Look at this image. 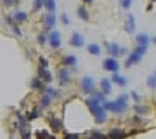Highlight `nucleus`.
Masks as SVG:
<instances>
[{"instance_id":"44","label":"nucleus","mask_w":156,"mask_h":139,"mask_svg":"<svg viewBox=\"0 0 156 139\" xmlns=\"http://www.w3.org/2000/svg\"><path fill=\"white\" fill-rule=\"evenodd\" d=\"M11 139H14V137H11Z\"/></svg>"},{"instance_id":"16","label":"nucleus","mask_w":156,"mask_h":139,"mask_svg":"<svg viewBox=\"0 0 156 139\" xmlns=\"http://www.w3.org/2000/svg\"><path fill=\"white\" fill-rule=\"evenodd\" d=\"M5 20H6V23H8V27L11 28V31L14 33V34H17V36H22V31H20V28L17 27V23L12 20L9 16H5Z\"/></svg>"},{"instance_id":"45","label":"nucleus","mask_w":156,"mask_h":139,"mask_svg":"<svg viewBox=\"0 0 156 139\" xmlns=\"http://www.w3.org/2000/svg\"><path fill=\"white\" fill-rule=\"evenodd\" d=\"M154 75H156V72H154Z\"/></svg>"},{"instance_id":"5","label":"nucleus","mask_w":156,"mask_h":139,"mask_svg":"<svg viewBox=\"0 0 156 139\" xmlns=\"http://www.w3.org/2000/svg\"><path fill=\"white\" fill-rule=\"evenodd\" d=\"M42 25H44V30L45 31H51L56 25V16L55 12H45L42 16Z\"/></svg>"},{"instance_id":"9","label":"nucleus","mask_w":156,"mask_h":139,"mask_svg":"<svg viewBox=\"0 0 156 139\" xmlns=\"http://www.w3.org/2000/svg\"><path fill=\"white\" fill-rule=\"evenodd\" d=\"M70 45L72 47H76V48H80L84 45V37L81 33H78V31H73L72 33V37H70Z\"/></svg>"},{"instance_id":"8","label":"nucleus","mask_w":156,"mask_h":139,"mask_svg":"<svg viewBox=\"0 0 156 139\" xmlns=\"http://www.w3.org/2000/svg\"><path fill=\"white\" fill-rule=\"evenodd\" d=\"M80 87L84 94H92L95 91V83L90 77H83L81 81H80Z\"/></svg>"},{"instance_id":"19","label":"nucleus","mask_w":156,"mask_h":139,"mask_svg":"<svg viewBox=\"0 0 156 139\" xmlns=\"http://www.w3.org/2000/svg\"><path fill=\"white\" fill-rule=\"evenodd\" d=\"M76 62H78V59L75 55H66L62 58V64L66 67H73V66H76Z\"/></svg>"},{"instance_id":"13","label":"nucleus","mask_w":156,"mask_h":139,"mask_svg":"<svg viewBox=\"0 0 156 139\" xmlns=\"http://www.w3.org/2000/svg\"><path fill=\"white\" fill-rule=\"evenodd\" d=\"M11 19L14 20L16 23H22V22H25L28 19V14L25 11H14V12H12V16H11Z\"/></svg>"},{"instance_id":"25","label":"nucleus","mask_w":156,"mask_h":139,"mask_svg":"<svg viewBox=\"0 0 156 139\" xmlns=\"http://www.w3.org/2000/svg\"><path fill=\"white\" fill-rule=\"evenodd\" d=\"M87 52L90 53V55H100L101 53V48H100V45L98 44H89L87 45Z\"/></svg>"},{"instance_id":"14","label":"nucleus","mask_w":156,"mask_h":139,"mask_svg":"<svg viewBox=\"0 0 156 139\" xmlns=\"http://www.w3.org/2000/svg\"><path fill=\"white\" fill-rule=\"evenodd\" d=\"M125 30H126L128 33H133V31L136 30V20H134V16H133V14H128V16H126Z\"/></svg>"},{"instance_id":"15","label":"nucleus","mask_w":156,"mask_h":139,"mask_svg":"<svg viewBox=\"0 0 156 139\" xmlns=\"http://www.w3.org/2000/svg\"><path fill=\"white\" fill-rule=\"evenodd\" d=\"M126 137V133L120 128H112L108 134V139H125Z\"/></svg>"},{"instance_id":"38","label":"nucleus","mask_w":156,"mask_h":139,"mask_svg":"<svg viewBox=\"0 0 156 139\" xmlns=\"http://www.w3.org/2000/svg\"><path fill=\"white\" fill-rule=\"evenodd\" d=\"M2 2H3V5H6V6H12V5H17L19 0H2Z\"/></svg>"},{"instance_id":"26","label":"nucleus","mask_w":156,"mask_h":139,"mask_svg":"<svg viewBox=\"0 0 156 139\" xmlns=\"http://www.w3.org/2000/svg\"><path fill=\"white\" fill-rule=\"evenodd\" d=\"M19 131H20L22 139H30V137H31V133H30V130L27 128V125H20V127H19Z\"/></svg>"},{"instance_id":"40","label":"nucleus","mask_w":156,"mask_h":139,"mask_svg":"<svg viewBox=\"0 0 156 139\" xmlns=\"http://www.w3.org/2000/svg\"><path fill=\"white\" fill-rule=\"evenodd\" d=\"M94 0H83V3H86V5H89V3H92Z\"/></svg>"},{"instance_id":"2","label":"nucleus","mask_w":156,"mask_h":139,"mask_svg":"<svg viewBox=\"0 0 156 139\" xmlns=\"http://www.w3.org/2000/svg\"><path fill=\"white\" fill-rule=\"evenodd\" d=\"M128 98L129 97L126 94H122V95L117 97V100H114V102H105V103H103V108H105L106 111L120 114V112H123L128 108Z\"/></svg>"},{"instance_id":"27","label":"nucleus","mask_w":156,"mask_h":139,"mask_svg":"<svg viewBox=\"0 0 156 139\" xmlns=\"http://www.w3.org/2000/svg\"><path fill=\"white\" fill-rule=\"evenodd\" d=\"M44 94L50 95L51 98H55V97H58V91L55 89V87H51V86H45V89H44Z\"/></svg>"},{"instance_id":"3","label":"nucleus","mask_w":156,"mask_h":139,"mask_svg":"<svg viewBox=\"0 0 156 139\" xmlns=\"http://www.w3.org/2000/svg\"><path fill=\"white\" fill-rule=\"evenodd\" d=\"M145 52H147V47H139L137 45L133 52L128 55V58L125 61V67H131V66L137 64V62H140V59H142V56L145 55Z\"/></svg>"},{"instance_id":"30","label":"nucleus","mask_w":156,"mask_h":139,"mask_svg":"<svg viewBox=\"0 0 156 139\" xmlns=\"http://www.w3.org/2000/svg\"><path fill=\"white\" fill-rule=\"evenodd\" d=\"M90 137H92V139H108V136H105L100 131H92V133H90Z\"/></svg>"},{"instance_id":"36","label":"nucleus","mask_w":156,"mask_h":139,"mask_svg":"<svg viewBox=\"0 0 156 139\" xmlns=\"http://www.w3.org/2000/svg\"><path fill=\"white\" fill-rule=\"evenodd\" d=\"M37 116H39V109H34V111H31V114H27V120H33Z\"/></svg>"},{"instance_id":"41","label":"nucleus","mask_w":156,"mask_h":139,"mask_svg":"<svg viewBox=\"0 0 156 139\" xmlns=\"http://www.w3.org/2000/svg\"><path fill=\"white\" fill-rule=\"evenodd\" d=\"M151 41H153V42L156 44V36H154V37H151Z\"/></svg>"},{"instance_id":"31","label":"nucleus","mask_w":156,"mask_h":139,"mask_svg":"<svg viewBox=\"0 0 156 139\" xmlns=\"http://www.w3.org/2000/svg\"><path fill=\"white\" fill-rule=\"evenodd\" d=\"M148 86L150 87H153V89H156V75L153 73V75H150V77H148Z\"/></svg>"},{"instance_id":"11","label":"nucleus","mask_w":156,"mask_h":139,"mask_svg":"<svg viewBox=\"0 0 156 139\" xmlns=\"http://www.w3.org/2000/svg\"><path fill=\"white\" fill-rule=\"evenodd\" d=\"M37 77L42 80V83H51L53 81V75L50 73V70L48 69H44V67H39L37 69Z\"/></svg>"},{"instance_id":"24","label":"nucleus","mask_w":156,"mask_h":139,"mask_svg":"<svg viewBox=\"0 0 156 139\" xmlns=\"http://www.w3.org/2000/svg\"><path fill=\"white\" fill-rule=\"evenodd\" d=\"M50 103H51V97L47 95V94H44V95L41 97V100H39V108L44 109V108L50 106Z\"/></svg>"},{"instance_id":"32","label":"nucleus","mask_w":156,"mask_h":139,"mask_svg":"<svg viewBox=\"0 0 156 139\" xmlns=\"http://www.w3.org/2000/svg\"><path fill=\"white\" fill-rule=\"evenodd\" d=\"M131 5H133V0H120V6L123 9H129Z\"/></svg>"},{"instance_id":"34","label":"nucleus","mask_w":156,"mask_h":139,"mask_svg":"<svg viewBox=\"0 0 156 139\" xmlns=\"http://www.w3.org/2000/svg\"><path fill=\"white\" fill-rule=\"evenodd\" d=\"M59 19H61V23H62V25H69V23H70V19H69V16L66 14V12H62Z\"/></svg>"},{"instance_id":"1","label":"nucleus","mask_w":156,"mask_h":139,"mask_svg":"<svg viewBox=\"0 0 156 139\" xmlns=\"http://www.w3.org/2000/svg\"><path fill=\"white\" fill-rule=\"evenodd\" d=\"M86 105H87V108L90 109V114L94 116V119H95L97 123H103V122L106 120V109L103 108V103L100 102L98 98L89 97V98L86 100Z\"/></svg>"},{"instance_id":"35","label":"nucleus","mask_w":156,"mask_h":139,"mask_svg":"<svg viewBox=\"0 0 156 139\" xmlns=\"http://www.w3.org/2000/svg\"><path fill=\"white\" fill-rule=\"evenodd\" d=\"M39 62H41V64H39V67H44V69H48V61L44 58V56H41L39 58Z\"/></svg>"},{"instance_id":"37","label":"nucleus","mask_w":156,"mask_h":139,"mask_svg":"<svg viewBox=\"0 0 156 139\" xmlns=\"http://www.w3.org/2000/svg\"><path fill=\"white\" fill-rule=\"evenodd\" d=\"M64 139H81V137H80V134H78V133H66Z\"/></svg>"},{"instance_id":"33","label":"nucleus","mask_w":156,"mask_h":139,"mask_svg":"<svg viewBox=\"0 0 156 139\" xmlns=\"http://www.w3.org/2000/svg\"><path fill=\"white\" fill-rule=\"evenodd\" d=\"M37 42L41 44V45L45 44V42H47V34H45V33H39V34H37Z\"/></svg>"},{"instance_id":"29","label":"nucleus","mask_w":156,"mask_h":139,"mask_svg":"<svg viewBox=\"0 0 156 139\" xmlns=\"http://www.w3.org/2000/svg\"><path fill=\"white\" fill-rule=\"evenodd\" d=\"M134 111L137 112V114H147L150 109H148V106H139V105H137V106L134 108Z\"/></svg>"},{"instance_id":"42","label":"nucleus","mask_w":156,"mask_h":139,"mask_svg":"<svg viewBox=\"0 0 156 139\" xmlns=\"http://www.w3.org/2000/svg\"><path fill=\"white\" fill-rule=\"evenodd\" d=\"M150 2H153V3H154V2H156V0H150Z\"/></svg>"},{"instance_id":"23","label":"nucleus","mask_w":156,"mask_h":139,"mask_svg":"<svg viewBox=\"0 0 156 139\" xmlns=\"http://www.w3.org/2000/svg\"><path fill=\"white\" fill-rule=\"evenodd\" d=\"M44 8L47 12H55L56 11V0H44Z\"/></svg>"},{"instance_id":"28","label":"nucleus","mask_w":156,"mask_h":139,"mask_svg":"<svg viewBox=\"0 0 156 139\" xmlns=\"http://www.w3.org/2000/svg\"><path fill=\"white\" fill-rule=\"evenodd\" d=\"M41 8H44V0H33V9L39 11Z\"/></svg>"},{"instance_id":"12","label":"nucleus","mask_w":156,"mask_h":139,"mask_svg":"<svg viewBox=\"0 0 156 139\" xmlns=\"http://www.w3.org/2000/svg\"><path fill=\"white\" fill-rule=\"evenodd\" d=\"M136 44H137L139 47H147V48H148V44H150V37H148V34H145V33H139V34L136 36Z\"/></svg>"},{"instance_id":"39","label":"nucleus","mask_w":156,"mask_h":139,"mask_svg":"<svg viewBox=\"0 0 156 139\" xmlns=\"http://www.w3.org/2000/svg\"><path fill=\"white\" fill-rule=\"evenodd\" d=\"M131 97L136 100V102H139V95H137V92H133V94H131Z\"/></svg>"},{"instance_id":"7","label":"nucleus","mask_w":156,"mask_h":139,"mask_svg":"<svg viewBox=\"0 0 156 139\" xmlns=\"http://www.w3.org/2000/svg\"><path fill=\"white\" fill-rule=\"evenodd\" d=\"M101 66H103V69L108 70V72H112V73L119 72V61H117V58L109 56V58H106V59H103Z\"/></svg>"},{"instance_id":"22","label":"nucleus","mask_w":156,"mask_h":139,"mask_svg":"<svg viewBox=\"0 0 156 139\" xmlns=\"http://www.w3.org/2000/svg\"><path fill=\"white\" fill-rule=\"evenodd\" d=\"M76 16L80 17L81 20H84V22H87L89 20V12H87V9L84 8V6H78V9H76Z\"/></svg>"},{"instance_id":"43","label":"nucleus","mask_w":156,"mask_h":139,"mask_svg":"<svg viewBox=\"0 0 156 139\" xmlns=\"http://www.w3.org/2000/svg\"><path fill=\"white\" fill-rule=\"evenodd\" d=\"M87 139H92V137H87Z\"/></svg>"},{"instance_id":"10","label":"nucleus","mask_w":156,"mask_h":139,"mask_svg":"<svg viewBox=\"0 0 156 139\" xmlns=\"http://www.w3.org/2000/svg\"><path fill=\"white\" fill-rule=\"evenodd\" d=\"M58 80H59V84L64 86V84H69L70 83V73L66 67H61L58 70Z\"/></svg>"},{"instance_id":"4","label":"nucleus","mask_w":156,"mask_h":139,"mask_svg":"<svg viewBox=\"0 0 156 139\" xmlns=\"http://www.w3.org/2000/svg\"><path fill=\"white\" fill-rule=\"evenodd\" d=\"M47 42L50 44V47L53 50H58L61 47V33L56 31V30H51L47 34Z\"/></svg>"},{"instance_id":"21","label":"nucleus","mask_w":156,"mask_h":139,"mask_svg":"<svg viewBox=\"0 0 156 139\" xmlns=\"http://www.w3.org/2000/svg\"><path fill=\"white\" fill-rule=\"evenodd\" d=\"M31 89H33V91H42V92H44L45 86H44L42 80L39 78V77H36V78H33V80H31Z\"/></svg>"},{"instance_id":"18","label":"nucleus","mask_w":156,"mask_h":139,"mask_svg":"<svg viewBox=\"0 0 156 139\" xmlns=\"http://www.w3.org/2000/svg\"><path fill=\"white\" fill-rule=\"evenodd\" d=\"M100 86H101V92L105 94V95L111 94V91H112V87H111V80L101 78V80H100Z\"/></svg>"},{"instance_id":"6","label":"nucleus","mask_w":156,"mask_h":139,"mask_svg":"<svg viewBox=\"0 0 156 139\" xmlns=\"http://www.w3.org/2000/svg\"><path fill=\"white\" fill-rule=\"evenodd\" d=\"M106 50H108V53H109L112 58H117V56L126 53V48H125V47H120L119 44H115V42H108V44H106Z\"/></svg>"},{"instance_id":"20","label":"nucleus","mask_w":156,"mask_h":139,"mask_svg":"<svg viewBox=\"0 0 156 139\" xmlns=\"http://www.w3.org/2000/svg\"><path fill=\"white\" fill-rule=\"evenodd\" d=\"M111 83H115V84H119L120 87H123V86H126V83H128V80L125 78V77H122L120 73H114L112 75V78H111Z\"/></svg>"},{"instance_id":"17","label":"nucleus","mask_w":156,"mask_h":139,"mask_svg":"<svg viewBox=\"0 0 156 139\" xmlns=\"http://www.w3.org/2000/svg\"><path fill=\"white\" fill-rule=\"evenodd\" d=\"M50 128L53 130V133H58L62 130V122L59 119H56L55 116H51L50 117Z\"/></svg>"}]
</instances>
